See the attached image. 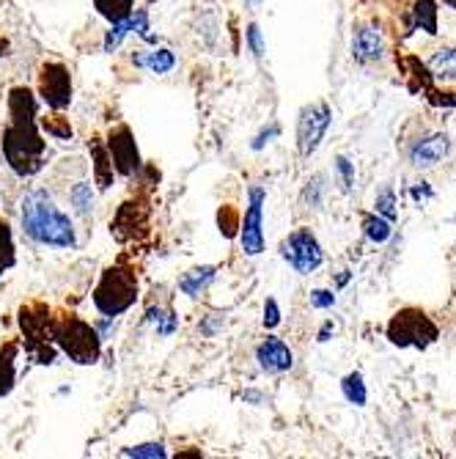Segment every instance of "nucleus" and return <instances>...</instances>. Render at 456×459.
<instances>
[{"mask_svg": "<svg viewBox=\"0 0 456 459\" xmlns=\"http://www.w3.org/2000/svg\"><path fill=\"white\" fill-rule=\"evenodd\" d=\"M39 127H41V133H47L53 141H72V135H74L64 110H50L45 116H39Z\"/></svg>", "mask_w": 456, "mask_h": 459, "instance_id": "nucleus-24", "label": "nucleus"}, {"mask_svg": "<svg viewBox=\"0 0 456 459\" xmlns=\"http://www.w3.org/2000/svg\"><path fill=\"white\" fill-rule=\"evenodd\" d=\"M17 264V250H14V234L12 226L0 218V275Z\"/></svg>", "mask_w": 456, "mask_h": 459, "instance_id": "nucleus-28", "label": "nucleus"}, {"mask_svg": "<svg viewBox=\"0 0 456 459\" xmlns=\"http://www.w3.org/2000/svg\"><path fill=\"white\" fill-rule=\"evenodd\" d=\"M280 135V127H278V124H270V127H264L256 138H254V143H251V149L254 152H262L267 143H272V138H278Z\"/></svg>", "mask_w": 456, "mask_h": 459, "instance_id": "nucleus-40", "label": "nucleus"}, {"mask_svg": "<svg viewBox=\"0 0 456 459\" xmlns=\"http://www.w3.org/2000/svg\"><path fill=\"white\" fill-rule=\"evenodd\" d=\"M146 322L154 327V333H157V336H162V339L174 336V333L179 330V316L168 306H149L146 308Z\"/></svg>", "mask_w": 456, "mask_h": 459, "instance_id": "nucleus-23", "label": "nucleus"}, {"mask_svg": "<svg viewBox=\"0 0 456 459\" xmlns=\"http://www.w3.org/2000/svg\"><path fill=\"white\" fill-rule=\"evenodd\" d=\"M36 97L47 110H66L72 105V72L61 61H45L39 66Z\"/></svg>", "mask_w": 456, "mask_h": 459, "instance_id": "nucleus-10", "label": "nucleus"}, {"mask_svg": "<svg viewBox=\"0 0 456 459\" xmlns=\"http://www.w3.org/2000/svg\"><path fill=\"white\" fill-rule=\"evenodd\" d=\"M437 0H412L409 6V30H426L429 36H437L440 33V25H437Z\"/></svg>", "mask_w": 456, "mask_h": 459, "instance_id": "nucleus-18", "label": "nucleus"}, {"mask_svg": "<svg viewBox=\"0 0 456 459\" xmlns=\"http://www.w3.org/2000/svg\"><path fill=\"white\" fill-rule=\"evenodd\" d=\"M262 4H264V0H245V6H247V9H259Z\"/></svg>", "mask_w": 456, "mask_h": 459, "instance_id": "nucleus-43", "label": "nucleus"}, {"mask_svg": "<svg viewBox=\"0 0 456 459\" xmlns=\"http://www.w3.org/2000/svg\"><path fill=\"white\" fill-rule=\"evenodd\" d=\"M451 149V138L445 133H434L429 138H421L416 141V146L409 149V162L416 165V169H432L437 165Z\"/></svg>", "mask_w": 456, "mask_h": 459, "instance_id": "nucleus-16", "label": "nucleus"}, {"mask_svg": "<svg viewBox=\"0 0 456 459\" xmlns=\"http://www.w3.org/2000/svg\"><path fill=\"white\" fill-rule=\"evenodd\" d=\"M280 259L292 267L297 275H311L322 267L324 262V250H322V242L316 239V234L308 229V226H300L295 229L288 237L280 239V247H278Z\"/></svg>", "mask_w": 456, "mask_h": 459, "instance_id": "nucleus-7", "label": "nucleus"}, {"mask_svg": "<svg viewBox=\"0 0 456 459\" xmlns=\"http://www.w3.org/2000/svg\"><path fill=\"white\" fill-rule=\"evenodd\" d=\"M363 234H366V239L368 242H374V245H383V242H388L391 239V234H393V223L388 221V218H383V215H363Z\"/></svg>", "mask_w": 456, "mask_h": 459, "instance_id": "nucleus-26", "label": "nucleus"}, {"mask_svg": "<svg viewBox=\"0 0 456 459\" xmlns=\"http://www.w3.org/2000/svg\"><path fill=\"white\" fill-rule=\"evenodd\" d=\"M347 281H349V273H347V270H344V275H339V286H344V283H347Z\"/></svg>", "mask_w": 456, "mask_h": 459, "instance_id": "nucleus-44", "label": "nucleus"}, {"mask_svg": "<svg viewBox=\"0 0 456 459\" xmlns=\"http://www.w3.org/2000/svg\"><path fill=\"white\" fill-rule=\"evenodd\" d=\"M245 45H247V50L254 53L256 61H262L267 56V41H264V33H262L259 22H251L245 28Z\"/></svg>", "mask_w": 456, "mask_h": 459, "instance_id": "nucleus-32", "label": "nucleus"}, {"mask_svg": "<svg viewBox=\"0 0 456 459\" xmlns=\"http://www.w3.org/2000/svg\"><path fill=\"white\" fill-rule=\"evenodd\" d=\"M121 456H146V459H162L168 456L162 443H138V446H127L121 451Z\"/></svg>", "mask_w": 456, "mask_h": 459, "instance_id": "nucleus-35", "label": "nucleus"}, {"mask_svg": "<svg viewBox=\"0 0 456 459\" xmlns=\"http://www.w3.org/2000/svg\"><path fill=\"white\" fill-rule=\"evenodd\" d=\"M141 295V281H138V270L133 264H110L102 270L94 291H91V303L102 316L118 319L121 314H127Z\"/></svg>", "mask_w": 456, "mask_h": 459, "instance_id": "nucleus-3", "label": "nucleus"}, {"mask_svg": "<svg viewBox=\"0 0 456 459\" xmlns=\"http://www.w3.org/2000/svg\"><path fill=\"white\" fill-rule=\"evenodd\" d=\"M53 316L56 311L45 300H28L17 311L25 355L39 366H53L58 358V347L53 342Z\"/></svg>", "mask_w": 456, "mask_h": 459, "instance_id": "nucleus-4", "label": "nucleus"}, {"mask_svg": "<svg viewBox=\"0 0 456 459\" xmlns=\"http://www.w3.org/2000/svg\"><path fill=\"white\" fill-rule=\"evenodd\" d=\"M341 394L355 407H363L368 402V388H366V380H363L360 371H349L347 377L341 380Z\"/></svg>", "mask_w": 456, "mask_h": 459, "instance_id": "nucleus-27", "label": "nucleus"}, {"mask_svg": "<svg viewBox=\"0 0 456 459\" xmlns=\"http://www.w3.org/2000/svg\"><path fill=\"white\" fill-rule=\"evenodd\" d=\"M374 212H377V215H383V218H388L391 223L399 218V210H396V193H393V187H385V190L377 195V201H374Z\"/></svg>", "mask_w": 456, "mask_h": 459, "instance_id": "nucleus-34", "label": "nucleus"}, {"mask_svg": "<svg viewBox=\"0 0 456 459\" xmlns=\"http://www.w3.org/2000/svg\"><path fill=\"white\" fill-rule=\"evenodd\" d=\"M4 56H9V39L0 36V58H4Z\"/></svg>", "mask_w": 456, "mask_h": 459, "instance_id": "nucleus-42", "label": "nucleus"}, {"mask_svg": "<svg viewBox=\"0 0 456 459\" xmlns=\"http://www.w3.org/2000/svg\"><path fill=\"white\" fill-rule=\"evenodd\" d=\"M256 360L259 368L267 374H283L295 366V352L288 350V344L278 336H267L259 347H256Z\"/></svg>", "mask_w": 456, "mask_h": 459, "instance_id": "nucleus-15", "label": "nucleus"}, {"mask_svg": "<svg viewBox=\"0 0 456 459\" xmlns=\"http://www.w3.org/2000/svg\"><path fill=\"white\" fill-rule=\"evenodd\" d=\"M311 306L324 311V308H333L336 306V295L330 289H314L311 291Z\"/></svg>", "mask_w": 456, "mask_h": 459, "instance_id": "nucleus-39", "label": "nucleus"}, {"mask_svg": "<svg viewBox=\"0 0 456 459\" xmlns=\"http://www.w3.org/2000/svg\"><path fill=\"white\" fill-rule=\"evenodd\" d=\"M352 58L357 64H374L385 58V39L377 25H357L352 33Z\"/></svg>", "mask_w": 456, "mask_h": 459, "instance_id": "nucleus-14", "label": "nucleus"}, {"mask_svg": "<svg viewBox=\"0 0 456 459\" xmlns=\"http://www.w3.org/2000/svg\"><path fill=\"white\" fill-rule=\"evenodd\" d=\"M262 325H264L267 330H275V327L280 325V306H278L275 298H267V300H264V319H262Z\"/></svg>", "mask_w": 456, "mask_h": 459, "instance_id": "nucleus-38", "label": "nucleus"}, {"mask_svg": "<svg viewBox=\"0 0 456 459\" xmlns=\"http://www.w3.org/2000/svg\"><path fill=\"white\" fill-rule=\"evenodd\" d=\"M22 231L30 242L58 247V250H74L77 247V229L74 221L53 201L47 190H30L22 198L20 206Z\"/></svg>", "mask_w": 456, "mask_h": 459, "instance_id": "nucleus-2", "label": "nucleus"}, {"mask_svg": "<svg viewBox=\"0 0 456 459\" xmlns=\"http://www.w3.org/2000/svg\"><path fill=\"white\" fill-rule=\"evenodd\" d=\"M336 174L341 179V190L344 193H352L355 190V162L344 154L336 157Z\"/></svg>", "mask_w": 456, "mask_h": 459, "instance_id": "nucleus-36", "label": "nucleus"}, {"mask_svg": "<svg viewBox=\"0 0 456 459\" xmlns=\"http://www.w3.org/2000/svg\"><path fill=\"white\" fill-rule=\"evenodd\" d=\"M94 9L108 22H118L135 12V0H94Z\"/></svg>", "mask_w": 456, "mask_h": 459, "instance_id": "nucleus-25", "label": "nucleus"}, {"mask_svg": "<svg viewBox=\"0 0 456 459\" xmlns=\"http://www.w3.org/2000/svg\"><path fill=\"white\" fill-rule=\"evenodd\" d=\"M336 327H333V322H324L322 325V330H319V342H327V336H330V333H333Z\"/></svg>", "mask_w": 456, "mask_h": 459, "instance_id": "nucleus-41", "label": "nucleus"}, {"mask_svg": "<svg viewBox=\"0 0 456 459\" xmlns=\"http://www.w3.org/2000/svg\"><path fill=\"white\" fill-rule=\"evenodd\" d=\"M133 64L138 69H146L151 74H168L176 66V56L168 48H151V50H135Z\"/></svg>", "mask_w": 456, "mask_h": 459, "instance_id": "nucleus-19", "label": "nucleus"}, {"mask_svg": "<svg viewBox=\"0 0 456 459\" xmlns=\"http://www.w3.org/2000/svg\"><path fill=\"white\" fill-rule=\"evenodd\" d=\"M149 221H151V201L146 193H138L124 201L110 218V237L118 245L138 242L149 234Z\"/></svg>", "mask_w": 456, "mask_h": 459, "instance_id": "nucleus-8", "label": "nucleus"}, {"mask_svg": "<svg viewBox=\"0 0 456 459\" xmlns=\"http://www.w3.org/2000/svg\"><path fill=\"white\" fill-rule=\"evenodd\" d=\"M105 146H108V154L113 160L116 177H121V179H135L141 174L143 157H141L135 133L127 127V124H116V127H110V133L105 138Z\"/></svg>", "mask_w": 456, "mask_h": 459, "instance_id": "nucleus-11", "label": "nucleus"}, {"mask_svg": "<svg viewBox=\"0 0 456 459\" xmlns=\"http://www.w3.org/2000/svg\"><path fill=\"white\" fill-rule=\"evenodd\" d=\"M94 187L91 182H77L72 190H69V204L74 206L77 215H91L94 212Z\"/></svg>", "mask_w": 456, "mask_h": 459, "instance_id": "nucleus-29", "label": "nucleus"}, {"mask_svg": "<svg viewBox=\"0 0 456 459\" xmlns=\"http://www.w3.org/2000/svg\"><path fill=\"white\" fill-rule=\"evenodd\" d=\"M440 4H445L448 9H453V12H456V0H440Z\"/></svg>", "mask_w": 456, "mask_h": 459, "instance_id": "nucleus-45", "label": "nucleus"}, {"mask_svg": "<svg viewBox=\"0 0 456 459\" xmlns=\"http://www.w3.org/2000/svg\"><path fill=\"white\" fill-rule=\"evenodd\" d=\"M396 66L401 72V80H404V86L409 94H416V97H426L437 82L426 66V61H421L416 53H399L396 56Z\"/></svg>", "mask_w": 456, "mask_h": 459, "instance_id": "nucleus-13", "label": "nucleus"}, {"mask_svg": "<svg viewBox=\"0 0 456 459\" xmlns=\"http://www.w3.org/2000/svg\"><path fill=\"white\" fill-rule=\"evenodd\" d=\"M53 342L77 366H94L102 358V336L91 322L77 314L53 316Z\"/></svg>", "mask_w": 456, "mask_h": 459, "instance_id": "nucleus-5", "label": "nucleus"}, {"mask_svg": "<svg viewBox=\"0 0 456 459\" xmlns=\"http://www.w3.org/2000/svg\"><path fill=\"white\" fill-rule=\"evenodd\" d=\"M0 152L9 169L22 179L36 177L47 162V141L41 138L39 127V97L28 86H14L9 91V124Z\"/></svg>", "mask_w": 456, "mask_h": 459, "instance_id": "nucleus-1", "label": "nucleus"}, {"mask_svg": "<svg viewBox=\"0 0 456 459\" xmlns=\"http://www.w3.org/2000/svg\"><path fill=\"white\" fill-rule=\"evenodd\" d=\"M432 108H456V89H432L426 97H424Z\"/></svg>", "mask_w": 456, "mask_h": 459, "instance_id": "nucleus-37", "label": "nucleus"}, {"mask_svg": "<svg viewBox=\"0 0 456 459\" xmlns=\"http://www.w3.org/2000/svg\"><path fill=\"white\" fill-rule=\"evenodd\" d=\"M330 124H333V110L327 102H311L297 116V152L300 157H311L319 152Z\"/></svg>", "mask_w": 456, "mask_h": 459, "instance_id": "nucleus-12", "label": "nucleus"}, {"mask_svg": "<svg viewBox=\"0 0 456 459\" xmlns=\"http://www.w3.org/2000/svg\"><path fill=\"white\" fill-rule=\"evenodd\" d=\"M215 278H218V267H212V264L193 267V270H187L179 278V291H182V295H187V298H198L201 291H206L215 283Z\"/></svg>", "mask_w": 456, "mask_h": 459, "instance_id": "nucleus-22", "label": "nucleus"}, {"mask_svg": "<svg viewBox=\"0 0 456 459\" xmlns=\"http://www.w3.org/2000/svg\"><path fill=\"white\" fill-rule=\"evenodd\" d=\"M133 30H130V17L127 20H118V22H110V30L105 33V41H102V50L105 53H116L121 48V41L127 39Z\"/></svg>", "mask_w": 456, "mask_h": 459, "instance_id": "nucleus-31", "label": "nucleus"}, {"mask_svg": "<svg viewBox=\"0 0 456 459\" xmlns=\"http://www.w3.org/2000/svg\"><path fill=\"white\" fill-rule=\"evenodd\" d=\"M426 66L434 77V82H445V86H456V48H437Z\"/></svg>", "mask_w": 456, "mask_h": 459, "instance_id": "nucleus-21", "label": "nucleus"}, {"mask_svg": "<svg viewBox=\"0 0 456 459\" xmlns=\"http://www.w3.org/2000/svg\"><path fill=\"white\" fill-rule=\"evenodd\" d=\"M324 193H327V177H324V174H314V177L305 182L300 201L308 206V210H319V206H322V198H324Z\"/></svg>", "mask_w": 456, "mask_h": 459, "instance_id": "nucleus-30", "label": "nucleus"}, {"mask_svg": "<svg viewBox=\"0 0 456 459\" xmlns=\"http://www.w3.org/2000/svg\"><path fill=\"white\" fill-rule=\"evenodd\" d=\"M17 358H20L17 342L0 344V399L9 396L17 385Z\"/></svg>", "mask_w": 456, "mask_h": 459, "instance_id": "nucleus-20", "label": "nucleus"}, {"mask_svg": "<svg viewBox=\"0 0 456 459\" xmlns=\"http://www.w3.org/2000/svg\"><path fill=\"white\" fill-rule=\"evenodd\" d=\"M264 206H267V190L254 185L247 190V206H245V215L239 221V245L247 256H259L264 254Z\"/></svg>", "mask_w": 456, "mask_h": 459, "instance_id": "nucleus-9", "label": "nucleus"}, {"mask_svg": "<svg viewBox=\"0 0 456 459\" xmlns=\"http://www.w3.org/2000/svg\"><path fill=\"white\" fill-rule=\"evenodd\" d=\"M385 336L393 347L401 350H429L440 339V327L424 308L404 306L388 319Z\"/></svg>", "mask_w": 456, "mask_h": 459, "instance_id": "nucleus-6", "label": "nucleus"}, {"mask_svg": "<svg viewBox=\"0 0 456 459\" xmlns=\"http://www.w3.org/2000/svg\"><path fill=\"white\" fill-rule=\"evenodd\" d=\"M239 221H242V215L234 210L231 204H226V206H220V212H218V226H220V234L223 237H237L239 234Z\"/></svg>", "mask_w": 456, "mask_h": 459, "instance_id": "nucleus-33", "label": "nucleus"}, {"mask_svg": "<svg viewBox=\"0 0 456 459\" xmlns=\"http://www.w3.org/2000/svg\"><path fill=\"white\" fill-rule=\"evenodd\" d=\"M89 152H91V171H94V185L97 190H110L113 182H116V169H113V160L108 154V146L102 138H91L89 141Z\"/></svg>", "mask_w": 456, "mask_h": 459, "instance_id": "nucleus-17", "label": "nucleus"}]
</instances>
